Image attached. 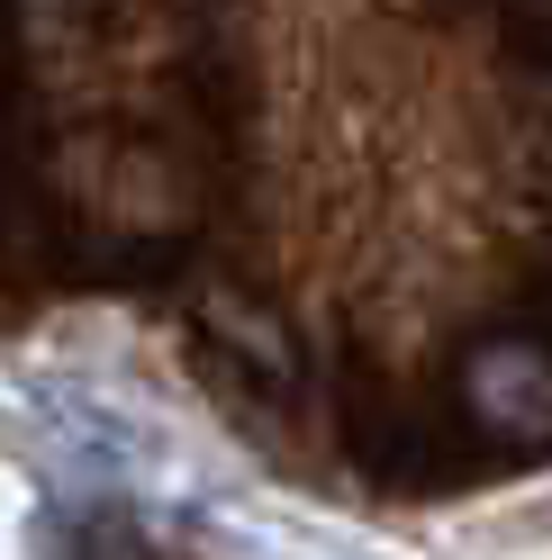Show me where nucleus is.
<instances>
[{
  "label": "nucleus",
  "mask_w": 552,
  "mask_h": 560,
  "mask_svg": "<svg viewBox=\"0 0 552 560\" xmlns=\"http://www.w3.org/2000/svg\"><path fill=\"white\" fill-rule=\"evenodd\" d=\"M462 398H471V416L490 434H552V353L543 343H516V335H498V343H480V353L462 362Z\"/></svg>",
  "instance_id": "nucleus-1"
}]
</instances>
